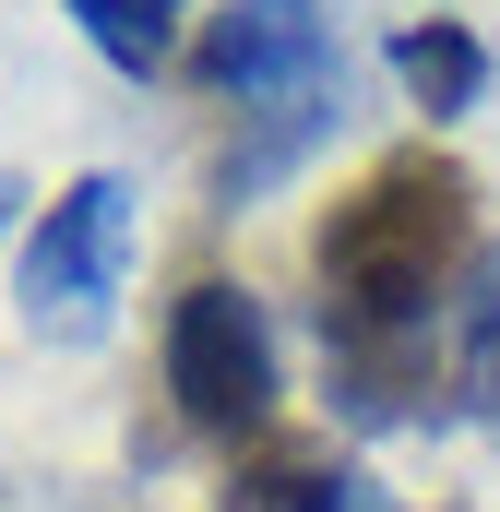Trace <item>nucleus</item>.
<instances>
[{
	"instance_id": "1",
	"label": "nucleus",
	"mask_w": 500,
	"mask_h": 512,
	"mask_svg": "<svg viewBox=\"0 0 500 512\" xmlns=\"http://www.w3.org/2000/svg\"><path fill=\"white\" fill-rule=\"evenodd\" d=\"M477 262V179L441 143H393L358 191L310 227V310H322V382L346 429H429L453 417V358L429 322H453V286Z\"/></svg>"
},
{
	"instance_id": "2",
	"label": "nucleus",
	"mask_w": 500,
	"mask_h": 512,
	"mask_svg": "<svg viewBox=\"0 0 500 512\" xmlns=\"http://www.w3.org/2000/svg\"><path fill=\"white\" fill-rule=\"evenodd\" d=\"M191 84L215 108H239L215 155V203H262L274 179L310 167V143L346 120V48L322 0H227L191 36Z\"/></svg>"
},
{
	"instance_id": "3",
	"label": "nucleus",
	"mask_w": 500,
	"mask_h": 512,
	"mask_svg": "<svg viewBox=\"0 0 500 512\" xmlns=\"http://www.w3.org/2000/svg\"><path fill=\"white\" fill-rule=\"evenodd\" d=\"M120 274H131V179L120 167H84L12 251V298H24V334L36 346H96L120 322Z\"/></svg>"
},
{
	"instance_id": "4",
	"label": "nucleus",
	"mask_w": 500,
	"mask_h": 512,
	"mask_svg": "<svg viewBox=\"0 0 500 512\" xmlns=\"http://www.w3.org/2000/svg\"><path fill=\"white\" fill-rule=\"evenodd\" d=\"M167 393L203 441H274V393H286V358H274V322L262 298L227 286V274H191L179 310H167Z\"/></svg>"
},
{
	"instance_id": "5",
	"label": "nucleus",
	"mask_w": 500,
	"mask_h": 512,
	"mask_svg": "<svg viewBox=\"0 0 500 512\" xmlns=\"http://www.w3.org/2000/svg\"><path fill=\"white\" fill-rule=\"evenodd\" d=\"M441 358H453V417L500 429V239H477L465 286H453V322H441Z\"/></svg>"
},
{
	"instance_id": "6",
	"label": "nucleus",
	"mask_w": 500,
	"mask_h": 512,
	"mask_svg": "<svg viewBox=\"0 0 500 512\" xmlns=\"http://www.w3.org/2000/svg\"><path fill=\"white\" fill-rule=\"evenodd\" d=\"M393 84H405V108H429V120H465V108L489 96V36H477V24H453V12H429V24H393Z\"/></svg>"
},
{
	"instance_id": "7",
	"label": "nucleus",
	"mask_w": 500,
	"mask_h": 512,
	"mask_svg": "<svg viewBox=\"0 0 500 512\" xmlns=\"http://www.w3.org/2000/svg\"><path fill=\"white\" fill-rule=\"evenodd\" d=\"M334 489H346V465L322 453V441H250L239 453V477H227V501L215 512H334Z\"/></svg>"
},
{
	"instance_id": "8",
	"label": "nucleus",
	"mask_w": 500,
	"mask_h": 512,
	"mask_svg": "<svg viewBox=\"0 0 500 512\" xmlns=\"http://www.w3.org/2000/svg\"><path fill=\"white\" fill-rule=\"evenodd\" d=\"M60 12L84 24V48H96L108 72L155 84V72L179 60V12H191V0H60Z\"/></svg>"
},
{
	"instance_id": "9",
	"label": "nucleus",
	"mask_w": 500,
	"mask_h": 512,
	"mask_svg": "<svg viewBox=\"0 0 500 512\" xmlns=\"http://www.w3.org/2000/svg\"><path fill=\"white\" fill-rule=\"evenodd\" d=\"M334 512H405V501H393L381 477H358V465H346V489H334Z\"/></svg>"
},
{
	"instance_id": "10",
	"label": "nucleus",
	"mask_w": 500,
	"mask_h": 512,
	"mask_svg": "<svg viewBox=\"0 0 500 512\" xmlns=\"http://www.w3.org/2000/svg\"><path fill=\"white\" fill-rule=\"evenodd\" d=\"M12 215H24V179H12V167H0V239H12Z\"/></svg>"
}]
</instances>
